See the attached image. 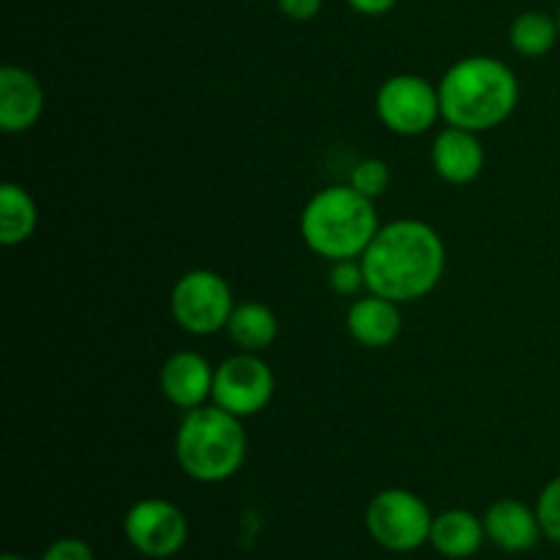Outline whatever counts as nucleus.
Listing matches in <instances>:
<instances>
[{
    "instance_id": "f257e3e1",
    "label": "nucleus",
    "mask_w": 560,
    "mask_h": 560,
    "mask_svg": "<svg viewBox=\"0 0 560 560\" xmlns=\"http://www.w3.org/2000/svg\"><path fill=\"white\" fill-rule=\"evenodd\" d=\"M366 290L397 304L421 301L446 273V244L432 224L397 219L383 224L361 255Z\"/></svg>"
},
{
    "instance_id": "f03ea898",
    "label": "nucleus",
    "mask_w": 560,
    "mask_h": 560,
    "mask_svg": "<svg viewBox=\"0 0 560 560\" xmlns=\"http://www.w3.org/2000/svg\"><path fill=\"white\" fill-rule=\"evenodd\" d=\"M438 93L446 126L485 135L512 118L520 102V82L503 60L470 55L448 66L438 82Z\"/></svg>"
},
{
    "instance_id": "7ed1b4c3",
    "label": "nucleus",
    "mask_w": 560,
    "mask_h": 560,
    "mask_svg": "<svg viewBox=\"0 0 560 560\" xmlns=\"http://www.w3.org/2000/svg\"><path fill=\"white\" fill-rule=\"evenodd\" d=\"M301 238L328 262L355 260L381 230L375 200L353 186H326L315 191L301 211Z\"/></svg>"
},
{
    "instance_id": "20e7f679",
    "label": "nucleus",
    "mask_w": 560,
    "mask_h": 560,
    "mask_svg": "<svg viewBox=\"0 0 560 560\" xmlns=\"http://www.w3.org/2000/svg\"><path fill=\"white\" fill-rule=\"evenodd\" d=\"M175 459L189 479L202 485L233 479L246 459L244 419L219 405L186 410L175 432Z\"/></svg>"
},
{
    "instance_id": "39448f33",
    "label": "nucleus",
    "mask_w": 560,
    "mask_h": 560,
    "mask_svg": "<svg viewBox=\"0 0 560 560\" xmlns=\"http://www.w3.org/2000/svg\"><path fill=\"white\" fill-rule=\"evenodd\" d=\"M233 310L235 299L228 279L211 268L186 271L170 293L173 320L195 337H211L228 328Z\"/></svg>"
},
{
    "instance_id": "423d86ee",
    "label": "nucleus",
    "mask_w": 560,
    "mask_h": 560,
    "mask_svg": "<svg viewBox=\"0 0 560 560\" xmlns=\"http://www.w3.org/2000/svg\"><path fill=\"white\" fill-rule=\"evenodd\" d=\"M432 512L416 492L392 487L377 492L364 514L372 539L392 552H413L430 541Z\"/></svg>"
},
{
    "instance_id": "0eeeda50",
    "label": "nucleus",
    "mask_w": 560,
    "mask_h": 560,
    "mask_svg": "<svg viewBox=\"0 0 560 560\" xmlns=\"http://www.w3.org/2000/svg\"><path fill=\"white\" fill-rule=\"evenodd\" d=\"M375 109L381 124L399 137H421L443 118L441 93L427 77L394 74L377 88Z\"/></svg>"
},
{
    "instance_id": "6e6552de",
    "label": "nucleus",
    "mask_w": 560,
    "mask_h": 560,
    "mask_svg": "<svg viewBox=\"0 0 560 560\" xmlns=\"http://www.w3.org/2000/svg\"><path fill=\"white\" fill-rule=\"evenodd\" d=\"M277 392V377L271 366L257 353L230 355L217 366L213 375V405L224 408L238 419H252L271 405Z\"/></svg>"
},
{
    "instance_id": "1a4fd4ad",
    "label": "nucleus",
    "mask_w": 560,
    "mask_h": 560,
    "mask_svg": "<svg viewBox=\"0 0 560 560\" xmlns=\"http://www.w3.org/2000/svg\"><path fill=\"white\" fill-rule=\"evenodd\" d=\"M124 536L140 556L164 560L184 550L189 523L175 503L164 498H145L126 512Z\"/></svg>"
},
{
    "instance_id": "9d476101",
    "label": "nucleus",
    "mask_w": 560,
    "mask_h": 560,
    "mask_svg": "<svg viewBox=\"0 0 560 560\" xmlns=\"http://www.w3.org/2000/svg\"><path fill=\"white\" fill-rule=\"evenodd\" d=\"M44 85L33 71L14 63L0 69V129L5 135L33 129L44 115Z\"/></svg>"
},
{
    "instance_id": "9b49d317",
    "label": "nucleus",
    "mask_w": 560,
    "mask_h": 560,
    "mask_svg": "<svg viewBox=\"0 0 560 560\" xmlns=\"http://www.w3.org/2000/svg\"><path fill=\"white\" fill-rule=\"evenodd\" d=\"M213 370L208 364L206 355L195 353V350H178L170 355L162 366V392L175 408L195 410L206 405L213 394Z\"/></svg>"
},
{
    "instance_id": "f8f14e48",
    "label": "nucleus",
    "mask_w": 560,
    "mask_h": 560,
    "mask_svg": "<svg viewBox=\"0 0 560 560\" xmlns=\"http://www.w3.org/2000/svg\"><path fill=\"white\" fill-rule=\"evenodd\" d=\"M432 170L441 175L446 184L468 186L485 170V145H481L479 135L468 129H457V126H446L438 131L435 142H432Z\"/></svg>"
},
{
    "instance_id": "ddd939ff",
    "label": "nucleus",
    "mask_w": 560,
    "mask_h": 560,
    "mask_svg": "<svg viewBox=\"0 0 560 560\" xmlns=\"http://www.w3.org/2000/svg\"><path fill=\"white\" fill-rule=\"evenodd\" d=\"M485 530L487 539L503 552H528L545 536L536 509L525 506L523 501H514V498H503L487 509Z\"/></svg>"
},
{
    "instance_id": "4468645a",
    "label": "nucleus",
    "mask_w": 560,
    "mask_h": 560,
    "mask_svg": "<svg viewBox=\"0 0 560 560\" xmlns=\"http://www.w3.org/2000/svg\"><path fill=\"white\" fill-rule=\"evenodd\" d=\"M399 331H402V315L397 301L370 293L348 310V334L361 348H388L397 342Z\"/></svg>"
},
{
    "instance_id": "2eb2a0df",
    "label": "nucleus",
    "mask_w": 560,
    "mask_h": 560,
    "mask_svg": "<svg viewBox=\"0 0 560 560\" xmlns=\"http://www.w3.org/2000/svg\"><path fill=\"white\" fill-rule=\"evenodd\" d=\"M487 539L485 520L476 517L468 509H448L432 520L430 545L441 552L443 558L465 560L481 550Z\"/></svg>"
},
{
    "instance_id": "dca6fc26",
    "label": "nucleus",
    "mask_w": 560,
    "mask_h": 560,
    "mask_svg": "<svg viewBox=\"0 0 560 560\" xmlns=\"http://www.w3.org/2000/svg\"><path fill=\"white\" fill-rule=\"evenodd\" d=\"M224 331L244 353H262L277 342L279 317L273 315L271 306L260 304V301H244V304H235Z\"/></svg>"
},
{
    "instance_id": "f3484780",
    "label": "nucleus",
    "mask_w": 560,
    "mask_h": 560,
    "mask_svg": "<svg viewBox=\"0 0 560 560\" xmlns=\"http://www.w3.org/2000/svg\"><path fill=\"white\" fill-rule=\"evenodd\" d=\"M38 206L25 186L5 180L0 186V241L3 246H20L36 233Z\"/></svg>"
},
{
    "instance_id": "a211bd4d",
    "label": "nucleus",
    "mask_w": 560,
    "mask_h": 560,
    "mask_svg": "<svg viewBox=\"0 0 560 560\" xmlns=\"http://www.w3.org/2000/svg\"><path fill=\"white\" fill-rule=\"evenodd\" d=\"M558 38V16L547 14V11H523L509 27V42H512L514 52L525 55V58H541L556 47Z\"/></svg>"
},
{
    "instance_id": "6ab92c4d",
    "label": "nucleus",
    "mask_w": 560,
    "mask_h": 560,
    "mask_svg": "<svg viewBox=\"0 0 560 560\" xmlns=\"http://www.w3.org/2000/svg\"><path fill=\"white\" fill-rule=\"evenodd\" d=\"M350 186L355 191H361L370 200H377L381 195H386V189L392 186V170L383 159H361L353 170H350Z\"/></svg>"
},
{
    "instance_id": "aec40b11",
    "label": "nucleus",
    "mask_w": 560,
    "mask_h": 560,
    "mask_svg": "<svg viewBox=\"0 0 560 560\" xmlns=\"http://www.w3.org/2000/svg\"><path fill=\"white\" fill-rule=\"evenodd\" d=\"M536 514H539L541 534L550 541L560 545V474L541 490L539 501H536Z\"/></svg>"
},
{
    "instance_id": "412c9836",
    "label": "nucleus",
    "mask_w": 560,
    "mask_h": 560,
    "mask_svg": "<svg viewBox=\"0 0 560 560\" xmlns=\"http://www.w3.org/2000/svg\"><path fill=\"white\" fill-rule=\"evenodd\" d=\"M328 284L337 295H355L361 288H366L364 266H361V257L355 260H337L331 262V271H328Z\"/></svg>"
},
{
    "instance_id": "4be33fe9",
    "label": "nucleus",
    "mask_w": 560,
    "mask_h": 560,
    "mask_svg": "<svg viewBox=\"0 0 560 560\" xmlns=\"http://www.w3.org/2000/svg\"><path fill=\"white\" fill-rule=\"evenodd\" d=\"M42 560H93V550L82 539H58L47 547Z\"/></svg>"
},
{
    "instance_id": "5701e85b",
    "label": "nucleus",
    "mask_w": 560,
    "mask_h": 560,
    "mask_svg": "<svg viewBox=\"0 0 560 560\" xmlns=\"http://www.w3.org/2000/svg\"><path fill=\"white\" fill-rule=\"evenodd\" d=\"M279 11L293 22H310L320 14L323 0H277Z\"/></svg>"
},
{
    "instance_id": "b1692460",
    "label": "nucleus",
    "mask_w": 560,
    "mask_h": 560,
    "mask_svg": "<svg viewBox=\"0 0 560 560\" xmlns=\"http://www.w3.org/2000/svg\"><path fill=\"white\" fill-rule=\"evenodd\" d=\"M345 3L364 16H383L397 5V0H345Z\"/></svg>"
},
{
    "instance_id": "393cba45",
    "label": "nucleus",
    "mask_w": 560,
    "mask_h": 560,
    "mask_svg": "<svg viewBox=\"0 0 560 560\" xmlns=\"http://www.w3.org/2000/svg\"><path fill=\"white\" fill-rule=\"evenodd\" d=\"M0 560H25V558H20V556H11V552H5V556L0 558Z\"/></svg>"
},
{
    "instance_id": "a878e982",
    "label": "nucleus",
    "mask_w": 560,
    "mask_h": 560,
    "mask_svg": "<svg viewBox=\"0 0 560 560\" xmlns=\"http://www.w3.org/2000/svg\"><path fill=\"white\" fill-rule=\"evenodd\" d=\"M558 25H560V9H558Z\"/></svg>"
}]
</instances>
